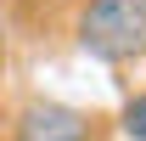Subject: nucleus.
<instances>
[{
    "mask_svg": "<svg viewBox=\"0 0 146 141\" xmlns=\"http://www.w3.org/2000/svg\"><path fill=\"white\" fill-rule=\"evenodd\" d=\"M79 45L96 62H135L146 51V0H90L79 11Z\"/></svg>",
    "mask_w": 146,
    "mask_h": 141,
    "instance_id": "nucleus-1",
    "label": "nucleus"
},
{
    "mask_svg": "<svg viewBox=\"0 0 146 141\" xmlns=\"http://www.w3.org/2000/svg\"><path fill=\"white\" fill-rule=\"evenodd\" d=\"M11 141H90V113L68 102H28L11 124Z\"/></svg>",
    "mask_w": 146,
    "mask_h": 141,
    "instance_id": "nucleus-2",
    "label": "nucleus"
},
{
    "mask_svg": "<svg viewBox=\"0 0 146 141\" xmlns=\"http://www.w3.org/2000/svg\"><path fill=\"white\" fill-rule=\"evenodd\" d=\"M118 124H124L129 141H146V96H129L124 113H118Z\"/></svg>",
    "mask_w": 146,
    "mask_h": 141,
    "instance_id": "nucleus-3",
    "label": "nucleus"
}]
</instances>
